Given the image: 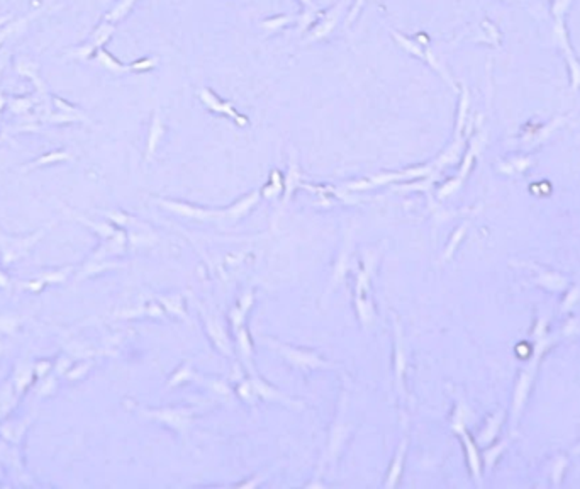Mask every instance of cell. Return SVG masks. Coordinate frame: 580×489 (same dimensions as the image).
<instances>
[{
	"mask_svg": "<svg viewBox=\"0 0 580 489\" xmlns=\"http://www.w3.org/2000/svg\"><path fill=\"white\" fill-rule=\"evenodd\" d=\"M0 287H4V289L8 287V277L2 272V270H0Z\"/></svg>",
	"mask_w": 580,
	"mask_h": 489,
	"instance_id": "cell-36",
	"label": "cell"
},
{
	"mask_svg": "<svg viewBox=\"0 0 580 489\" xmlns=\"http://www.w3.org/2000/svg\"><path fill=\"white\" fill-rule=\"evenodd\" d=\"M4 107H6V97H4L2 94H0V114H2Z\"/></svg>",
	"mask_w": 580,
	"mask_h": 489,
	"instance_id": "cell-38",
	"label": "cell"
},
{
	"mask_svg": "<svg viewBox=\"0 0 580 489\" xmlns=\"http://www.w3.org/2000/svg\"><path fill=\"white\" fill-rule=\"evenodd\" d=\"M258 203H260V191H253L251 194H246L241 197L238 203H234L233 206L224 209V220L231 223H238L239 220H243Z\"/></svg>",
	"mask_w": 580,
	"mask_h": 489,
	"instance_id": "cell-14",
	"label": "cell"
},
{
	"mask_svg": "<svg viewBox=\"0 0 580 489\" xmlns=\"http://www.w3.org/2000/svg\"><path fill=\"white\" fill-rule=\"evenodd\" d=\"M114 33H115V24L109 23V21H102V23L98 24L96 29H93L92 36H90V43L96 46V50L104 48V46L107 45V41L113 38Z\"/></svg>",
	"mask_w": 580,
	"mask_h": 489,
	"instance_id": "cell-23",
	"label": "cell"
},
{
	"mask_svg": "<svg viewBox=\"0 0 580 489\" xmlns=\"http://www.w3.org/2000/svg\"><path fill=\"white\" fill-rule=\"evenodd\" d=\"M300 182H302V172H300V167L297 163V155L292 152V158L289 162V172H287V177L285 180H283V201L280 204V209H278V213H277V218L280 216V214L283 213V209L287 208L292 194H294L295 189L300 186Z\"/></svg>",
	"mask_w": 580,
	"mask_h": 489,
	"instance_id": "cell-12",
	"label": "cell"
},
{
	"mask_svg": "<svg viewBox=\"0 0 580 489\" xmlns=\"http://www.w3.org/2000/svg\"><path fill=\"white\" fill-rule=\"evenodd\" d=\"M51 362H48V360H42V362H38L36 366H34V376H38L40 377V379H42V377L46 376V372H50L51 371Z\"/></svg>",
	"mask_w": 580,
	"mask_h": 489,
	"instance_id": "cell-34",
	"label": "cell"
},
{
	"mask_svg": "<svg viewBox=\"0 0 580 489\" xmlns=\"http://www.w3.org/2000/svg\"><path fill=\"white\" fill-rule=\"evenodd\" d=\"M0 352H2V343H0Z\"/></svg>",
	"mask_w": 580,
	"mask_h": 489,
	"instance_id": "cell-39",
	"label": "cell"
},
{
	"mask_svg": "<svg viewBox=\"0 0 580 489\" xmlns=\"http://www.w3.org/2000/svg\"><path fill=\"white\" fill-rule=\"evenodd\" d=\"M253 367H255V366H248V371L251 372L250 381H251V384H253V389H255L258 400L270 401V403H280V405L292 406V408H304V403L292 400V398L285 396V394L278 391L277 388H273V386H270L268 383H266L265 379H261V377L256 374V371H255V369H253Z\"/></svg>",
	"mask_w": 580,
	"mask_h": 489,
	"instance_id": "cell-10",
	"label": "cell"
},
{
	"mask_svg": "<svg viewBox=\"0 0 580 489\" xmlns=\"http://www.w3.org/2000/svg\"><path fill=\"white\" fill-rule=\"evenodd\" d=\"M158 301H160L163 311H169V313H171V315H177V316H180V318L187 320L186 310H183V304H182V299H180V296L160 298Z\"/></svg>",
	"mask_w": 580,
	"mask_h": 489,
	"instance_id": "cell-29",
	"label": "cell"
},
{
	"mask_svg": "<svg viewBox=\"0 0 580 489\" xmlns=\"http://www.w3.org/2000/svg\"><path fill=\"white\" fill-rule=\"evenodd\" d=\"M19 326V320L14 316H0V332L2 333H14Z\"/></svg>",
	"mask_w": 580,
	"mask_h": 489,
	"instance_id": "cell-31",
	"label": "cell"
},
{
	"mask_svg": "<svg viewBox=\"0 0 580 489\" xmlns=\"http://www.w3.org/2000/svg\"><path fill=\"white\" fill-rule=\"evenodd\" d=\"M165 133H166V128H165V123H163L161 113H160V109H157L153 113L152 126H149V133H148V147H146V163L152 162L153 157L157 155V150H158V147H160L163 136H165Z\"/></svg>",
	"mask_w": 580,
	"mask_h": 489,
	"instance_id": "cell-13",
	"label": "cell"
},
{
	"mask_svg": "<svg viewBox=\"0 0 580 489\" xmlns=\"http://www.w3.org/2000/svg\"><path fill=\"white\" fill-rule=\"evenodd\" d=\"M33 379H34V367L29 366V364L28 366H17L14 374H12L11 377L16 393L19 394V396H21V393H23L24 389L33 383Z\"/></svg>",
	"mask_w": 580,
	"mask_h": 489,
	"instance_id": "cell-22",
	"label": "cell"
},
{
	"mask_svg": "<svg viewBox=\"0 0 580 489\" xmlns=\"http://www.w3.org/2000/svg\"><path fill=\"white\" fill-rule=\"evenodd\" d=\"M90 366H92V364H90V362L81 364V366L75 367V369H73V371L68 372V377H70V379H73V381H76V379H79V377H84V376L89 372Z\"/></svg>",
	"mask_w": 580,
	"mask_h": 489,
	"instance_id": "cell-33",
	"label": "cell"
},
{
	"mask_svg": "<svg viewBox=\"0 0 580 489\" xmlns=\"http://www.w3.org/2000/svg\"><path fill=\"white\" fill-rule=\"evenodd\" d=\"M353 243H355L353 242V233H351V231H348L345 242H343L341 250H339V253H338V259L333 265V272H331L329 286H328V289H326L324 299L328 298L331 293H334V289H336V287L341 286V282L345 281L346 274L350 272L351 267H353V252H355V244Z\"/></svg>",
	"mask_w": 580,
	"mask_h": 489,
	"instance_id": "cell-7",
	"label": "cell"
},
{
	"mask_svg": "<svg viewBox=\"0 0 580 489\" xmlns=\"http://www.w3.org/2000/svg\"><path fill=\"white\" fill-rule=\"evenodd\" d=\"M96 46L92 43H85V45L76 46V48H70L64 51V58L67 60H80V62H85V60L93 58L96 55Z\"/></svg>",
	"mask_w": 580,
	"mask_h": 489,
	"instance_id": "cell-28",
	"label": "cell"
},
{
	"mask_svg": "<svg viewBox=\"0 0 580 489\" xmlns=\"http://www.w3.org/2000/svg\"><path fill=\"white\" fill-rule=\"evenodd\" d=\"M67 213H68V214H72V216H73V220H76V221L84 223V225L87 226V228L92 230L93 233L98 235V237H101L102 240H109V238H113L114 235L118 233V230H115L113 225H109V223H104V221H92V220H89L87 216H84V214L75 213V211H70V209H67Z\"/></svg>",
	"mask_w": 580,
	"mask_h": 489,
	"instance_id": "cell-18",
	"label": "cell"
},
{
	"mask_svg": "<svg viewBox=\"0 0 580 489\" xmlns=\"http://www.w3.org/2000/svg\"><path fill=\"white\" fill-rule=\"evenodd\" d=\"M154 203L161 206L166 211L177 214V216L188 218V220L197 221H217L224 220V211H217V209H207L200 208V206L182 203V201H171V199H154Z\"/></svg>",
	"mask_w": 580,
	"mask_h": 489,
	"instance_id": "cell-6",
	"label": "cell"
},
{
	"mask_svg": "<svg viewBox=\"0 0 580 489\" xmlns=\"http://www.w3.org/2000/svg\"><path fill=\"white\" fill-rule=\"evenodd\" d=\"M36 104H40V101H38V97L33 96H17L6 99V107L17 116L29 113Z\"/></svg>",
	"mask_w": 580,
	"mask_h": 489,
	"instance_id": "cell-21",
	"label": "cell"
},
{
	"mask_svg": "<svg viewBox=\"0 0 580 489\" xmlns=\"http://www.w3.org/2000/svg\"><path fill=\"white\" fill-rule=\"evenodd\" d=\"M199 308H200L202 320H204L205 332H207L210 342H212V345L216 347V349L221 352V354H224V355H227V357H231V355H233V343H231L229 337H227L222 320L219 318L216 313L205 311L202 306H199Z\"/></svg>",
	"mask_w": 580,
	"mask_h": 489,
	"instance_id": "cell-9",
	"label": "cell"
},
{
	"mask_svg": "<svg viewBox=\"0 0 580 489\" xmlns=\"http://www.w3.org/2000/svg\"><path fill=\"white\" fill-rule=\"evenodd\" d=\"M14 68H16V72L21 77H25V79H29L33 82L34 87H36V92H38V96H36L38 101L42 102V104H46V109H48V113H51L50 104H53V96H50L48 85H46L45 80L41 79V74H40L41 65H40V63H38L36 60L19 57L16 60Z\"/></svg>",
	"mask_w": 580,
	"mask_h": 489,
	"instance_id": "cell-8",
	"label": "cell"
},
{
	"mask_svg": "<svg viewBox=\"0 0 580 489\" xmlns=\"http://www.w3.org/2000/svg\"><path fill=\"white\" fill-rule=\"evenodd\" d=\"M92 60L96 65L104 68V70L110 72V74L114 75H124L131 72V67L126 65V63H121L119 60H115L106 48H98Z\"/></svg>",
	"mask_w": 580,
	"mask_h": 489,
	"instance_id": "cell-15",
	"label": "cell"
},
{
	"mask_svg": "<svg viewBox=\"0 0 580 489\" xmlns=\"http://www.w3.org/2000/svg\"><path fill=\"white\" fill-rule=\"evenodd\" d=\"M199 97H200L202 104L207 107L209 111H212V113L226 116V118L233 119V121L238 123L239 126H246V124H248V119L244 118V116L239 114L238 111L234 109V106L231 104V102L222 101V99L219 96H216V94H214L210 89L202 87L199 90Z\"/></svg>",
	"mask_w": 580,
	"mask_h": 489,
	"instance_id": "cell-11",
	"label": "cell"
},
{
	"mask_svg": "<svg viewBox=\"0 0 580 489\" xmlns=\"http://www.w3.org/2000/svg\"><path fill=\"white\" fill-rule=\"evenodd\" d=\"M68 366H70V360H68V359H64V357H62V359L58 360V364H57V366H55V369H57V372H58V374H63V372H67Z\"/></svg>",
	"mask_w": 580,
	"mask_h": 489,
	"instance_id": "cell-35",
	"label": "cell"
},
{
	"mask_svg": "<svg viewBox=\"0 0 580 489\" xmlns=\"http://www.w3.org/2000/svg\"><path fill=\"white\" fill-rule=\"evenodd\" d=\"M53 104H55V111H58V113H63V114H70V116H75V118H79L81 123L89 124V126H93V123L90 121V118L87 114L84 113V111L80 109V107L70 104L68 101H64V99L58 97V96H53Z\"/></svg>",
	"mask_w": 580,
	"mask_h": 489,
	"instance_id": "cell-24",
	"label": "cell"
},
{
	"mask_svg": "<svg viewBox=\"0 0 580 489\" xmlns=\"http://www.w3.org/2000/svg\"><path fill=\"white\" fill-rule=\"evenodd\" d=\"M197 376H199V374H195V372H193L192 364L186 362L182 367H178V371L175 372L174 376H171V379L169 381V384H166V388H175V386H178V384L188 383V381L197 379Z\"/></svg>",
	"mask_w": 580,
	"mask_h": 489,
	"instance_id": "cell-27",
	"label": "cell"
},
{
	"mask_svg": "<svg viewBox=\"0 0 580 489\" xmlns=\"http://www.w3.org/2000/svg\"><path fill=\"white\" fill-rule=\"evenodd\" d=\"M137 0H119L115 6L110 9L109 12L104 16V21H109V23H119V21H123L124 17H126L129 12L132 11V7L136 6Z\"/></svg>",
	"mask_w": 580,
	"mask_h": 489,
	"instance_id": "cell-25",
	"label": "cell"
},
{
	"mask_svg": "<svg viewBox=\"0 0 580 489\" xmlns=\"http://www.w3.org/2000/svg\"><path fill=\"white\" fill-rule=\"evenodd\" d=\"M266 347H270L273 352H277L280 357L285 360L289 366L294 369H299V371L304 372H311V371H329V369H338L336 364L328 362L326 359H322L316 350L311 349H304V347H295L289 345V343H283L275 340V338L265 337Z\"/></svg>",
	"mask_w": 580,
	"mask_h": 489,
	"instance_id": "cell-2",
	"label": "cell"
},
{
	"mask_svg": "<svg viewBox=\"0 0 580 489\" xmlns=\"http://www.w3.org/2000/svg\"><path fill=\"white\" fill-rule=\"evenodd\" d=\"M63 162H73L72 152H68V150H53V152H48L46 155L38 157L36 160L25 163L23 169H21V172H31L34 169H41V167L55 165V163Z\"/></svg>",
	"mask_w": 580,
	"mask_h": 489,
	"instance_id": "cell-17",
	"label": "cell"
},
{
	"mask_svg": "<svg viewBox=\"0 0 580 489\" xmlns=\"http://www.w3.org/2000/svg\"><path fill=\"white\" fill-rule=\"evenodd\" d=\"M73 270V267H63V269H58V270H42L41 274H38L36 279H40L41 282H45L46 286L48 284H63L64 281H67L68 274H70Z\"/></svg>",
	"mask_w": 580,
	"mask_h": 489,
	"instance_id": "cell-26",
	"label": "cell"
},
{
	"mask_svg": "<svg viewBox=\"0 0 580 489\" xmlns=\"http://www.w3.org/2000/svg\"><path fill=\"white\" fill-rule=\"evenodd\" d=\"M253 299H255V296H253V291H248V293L244 294L241 299H239L238 306H236L234 310L231 311V323H233V326H234V332H236V330L243 328V326H244V321H246L248 313H250V310H251Z\"/></svg>",
	"mask_w": 580,
	"mask_h": 489,
	"instance_id": "cell-19",
	"label": "cell"
},
{
	"mask_svg": "<svg viewBox=\"0 0 580 489\" xmlns=\"http://www.w3.org/2000/svg\"><path fill=\"white\" fill-rule=\"evenodd\" d=\"M406 450H407V437H406V433H404L401 444H399V447H397V452H395V457H394L392 464H390L389 473H387L385 488L392 489V488L397 486L399 479H401V474H402L404 459H406Z\"/></svg>",
	"mask_w": 580,
	"mask_h": 489,
	"instance_id": "cell-16",
	"label": "cell"
},
{
	"mask_svg": "<svg viewBox=\"0 0 580 489\" xmlns=\"http://www.w3.org/2000/svg\"><path fill=\"white\" fill-rule=\"evenodd\" d=\"M51 225L42 226L41 230L34 231L29 237H11V235H6L2 230H0V255H2V264L8 267L14 262L21 260L23 257H25L29 253V250L36 244L40 240L46 235V230L50 228Z\"/></svg>",
	"mask_w": 580,
	"mask_h": 489,
	"instance_id": "cell-4",
	"label": "cell"
},
{
	"mask_svg": "<svg viewBox=\"0 0 580 489\" xmlns=\"http://www.w3.org/2000/svg\"><path fill=\"white\" fill-rule=\"evenodd\" d=\"M290 17L289 16H280L277 19V17H273V19H268V21H265L263 24V28L265 29H270V31H273V29H280V28H283V26H285L287 23H290Z\"/></svg>",
	"mask_w": 580,
	"mask_h": 489,
	"instance_id": "cell-32",
	"label": "cell"
},
{
	"mask_svg": "<svg viewBox=\"0 0 580 489\" xmlns=\"http://www.w3.org/2000/svg\"><path fill=\"white\" fill-rule=\"evenodd\" d=\"M407 366H409V350H407L402 326L394 316V379L395 391H397V394L402 400H406L407 396L406 389Z\"/></svg>",
	"mask_w": 580,
	"mask_h": 489,
	"instance_id": "cell-5",
	"label": "cell"
},
{
	"mask_svg": "<svg viewBox=\"0 0 580 489\" xmlns=\"http://www.w3.org/2000/svg\"><path fill=\"white\" fill-rule=\"evenodd\" d=\"M6 60H7L6 51H2V53H0V74H2V68L6 65Z\"/></svg>",
	"mask_w": 580,
	"mask_h": 489,
	"instance_id": "cell-37",
	"label": "cell"
},
{
	"mask_svg": "<svg viewBox=\"0 0 580 489\" xmlns=\"http://www.w3.org/2000/svg\"><path fill=\"white\" fill-rule=\"evenodd\" d=\"M382 255V248H375V250H368L363 253L362 267H360L358 274H356V284H355V310L358 315L360 323L363 328L372 325L373 318H375V306L372 301V277L373 272L377 270Z\"/></svg>",
	"mask_w": 580,
	"mask_h": 489,
	"instance_id": "cell-1",
	"label": "cell"
},
{
	"mask_svg": "<svg viewBox=\"0 0 580 489\" xmlns=\"http://www.w3.org/2000/svg\"><path fill=\"white\" fill-rule=\"evenodd\" d=\"M157 65H158V58H154V57H144V58L136 60V62L129 63L131 72H135V74H144V72H149V70H153V68H157Z\"/></svg>",
	"mask_w": 580,
	"mask_h": 489,
	"instance_id": "cell-30",
	"label": "cell"
},
{
	"mask_svg": "<svg viewBox=\"0 0 580 489\" xmlns=\"http://www.w3.org/2000/svg\"><path fill=\"white\" fill-rule=\"evenodd\" d=\"M131 405V403H129ZM131 410H135L140 416L153 420V422L163 425V427L170 428L177 435L187 437L188 430H191L193 420H195L197 408L199 406H175V408H144L131 405Z\"/></svg>",
	"mask_w": 580,
	"mask_h": 489,
	"instance_id": "cell-3",
	"label": "cell"
},
{
	"mask_svg": "<svg viewBox=\"0 0 580 489\" xmlns=\"http://www.w3.org/2000/svg\"><path fill=\"white\" fill-rule=\"evenodd\" d=\"M339 12H341V6H336V7L333 9V11H329L328 14L322 17L321 23L316 26L314 33H312L311 36H309V41L316 40V38H317V40H319V38L328 36V34H329L331 31H333V28H334V26H336V23H338Z\"/></svg>",
	"mask_w": 580,
	"mask_h": 489,
	"instance_id": "cell-20",
	"label": "cell"
}]
</instances>
